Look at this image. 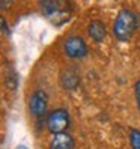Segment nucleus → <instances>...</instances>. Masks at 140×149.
<instances>
[{
  "mask_svg": "<svg viewBox=\"0 0 140 149\" xmlns=\"http://www.w3.org/2000/svg\"><path fill=\"white\" fill-rule=\"evenodd\" d=\"M137 26H139L137 15L131 9H122L118 14L115 23H113V35L119 41H128L134 35Z\"/></svg>",
  "mask_w": 140,
  "mask_h": 149,
  "instance_id": "f257e3e1",
  "label": "nucleus"
},
{
  "mask_svg": "<svg viewBox=\"0 0 140 149\" xmlns=\"http://www.w3.org/2000/svg\"><path fill=\"white\" fill-rule=\"evenodd\" d=\"M41 12L53 21V24H62L66 18H69L68 3L63 2H39Z\"/></svg>",
  "mask_w": 140,
  "mask_h": 149,
  "instance_id": "f03ea898",
  "label": "nucleus"
},
{
  "mask_svg": "<svg viewBox=\"0 0 140 149\" xmlns=\"http://www.w3.org/2000/svg\"><path fill=\"white\" fill-rule=\"evenodd\" d=\"M69 125V115L65 109L53 110L47 118V128L51 134H62Z\"/></svg>",
  "mask_w": 140,
  "mask_h": 149,
  "instance_id": "7ed1b4c3",
  "label": "nucleus"
},
{
  "mask_svg": "<svg viewBox=\"0 0 140 149\" xmlns=\"http://www.w3.org/2000/svg\"><path fill=\"white\" fill-rule=\"evenodd\" d=\"M63 51L71 59H83L87 54V45L83 38L80 36H69L63 42Z\"/></svg>",
  "mask_w": 140,
  "mask_h": 149,
  "instance_id": "20e7f679",
  "label": "nucleus"
},
{
  "mask_svg": "<svg viewBox=\"0 0 140 149\" xmlns=\"http://www.w3.org/2000/svg\"><path fill=\"white\" fill-rule=\"evenodd\" d=\"M47 106H48L47 93L44 91H35L30 96V101H29L30 113L35 118H42L47 111Z\"/></svg>",
  "mask_w": 140,
  "mask_h": 149,
  "instance_id": "39448f33",
  "label": "nucleus"
},
{
  "mask_svg": "<svg viewBox=\"0 0 140 149\" xmlns=\"http://www.w3.org/2000/svg\"><path fill=\"white\" fill-rule=\"evenodd\" d=\"M87 35H89L95 42H101L107 36L106 26H104V23L100 21V20H93V21L89 23V26H87Z\"/></svg>",
  "mask_w": 140,
  "mask_h": 149,
  "instance_id": "423d86ee",
  "label": "nucleus"
},
{
  "mask_svg": "<svg viewBox=\"0 0 140 149\" xmlns=\"http://www.w3.org/2000/svg\"><path fill=\"white\" fill-rule=\"evenodd\" d=\"M50 149H74V139L68 133L56 134L50 142Z\"/></svg>",
  "mask_w": 140,
  "mask_h": 149,
  "instance_id": "0eeeda50",
  "label": "nucleus"
},
{
  "mask_svg": "<svg viewBox=\"0 0 140 149\" xmlns=\"http://www.w3.org/2000/svg\"><path fill=\"white\" fill-rule=\"evenodd\" d=\"M78 83H80V78H78V74L74 69H65V71L60 74V86H62L63 89L71 91L74 87H77Z\"/></svg>",
  "mask_w": 140,
  "mask_h": 149,
  "instance_id": "6e6552de",
  "label": "nucleus"
},
{
  "mask_svg": "<svg viewBox=\"0 0 140 149\" xmlns=\"http://www.w3.org/2000/svg\"><path fill=\"white\" fill-rule=\"evenodd\" d=\"M130 143H131V148L133 149H140V131L139 130H131Z\"/></svg>",
  "mask_w": 140,
  "mask_h": 149,
  "instance_id": "1a4fd4ad",
  "label": "nucleus"
},
{
  "mask_svg": "<svg viewBox=\"0 0 140 149\" xmlns=\"http://www.w3.org/2000/svg\"><path fill=\"white\" fill-rule=\"evenodd\" d=\"M6 86L11 87V89H15L17 87V74L14 71H11L9 75L6 77Z\"/></svg>",
  "mask_w": 140,
  "mask_h": 149,
  "instance_id": "9d476101",
  "label": "nucleus"
},
{
  "mask_svg": "<svg viewBox=\"0 0 140 149\" xmlns=\"http://www.w3.org/2000/svg\"><path fill=\"white\" fill-rule=\"evenodd\" d=\"M134 92H136V100H137V106H139V110H140V80H139V81L136 83Z\"/></svg>",
  "mask_w": 140,
  "mask_h": 149,
  "instance_id": "9b49d317",
  "label": "nucleus"
},
{
  "mask_svg": "<svg viewBox=\"0 0 140 149\" xmlns=\"http://www.w3.org/2000/svg\"><path fill=\"white\" fill-rule=\"evenodd\" d=\"M0 21H2V30H3V35H6V36H8V35H9V27L6 26V20L2 18Z\"/></svg>",
  "mask_w": 140,
  "mask_h": 149,
  "instance_id": "f8f14e48",
  "label": "nucleus"
},
{
  "mask_svg": "<svg viewBox=\"0 0 140 149\" xmlns=\"http://www.w3.org/2000/svg\"><path fill=\"white\" fill-rule=\"evenodd\" d=\"M15 149H29L27 146H24V145H20V146H17Z\"/></svg>",
  "mask_w": 140,
  "mask_h": 149,
  "instance_id": "ddd939ff",
  "label": "nucleus"
}]
</instances>
